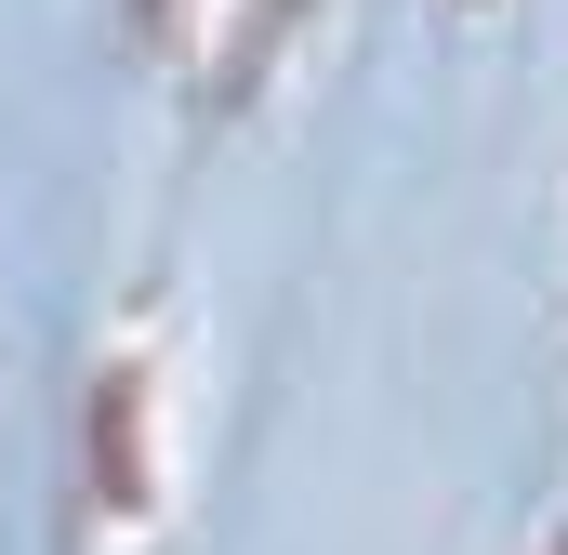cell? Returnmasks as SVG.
<instances>
[{
  "label": "cell",
  "mask_w": 568,
  "mask_h": 555,
  "mask_svg": "<svg viewBox=\"0 0 568 555\" xmlns=\"http://www.w3.org/2000/svg\"><path fill=\"white\" fill-rule=\"evenodd\" d=\"M93 490L133 516L145 503V371H106L93 384Z\"/></svg>",
  "instance_id": "1"
}]
</instances>
